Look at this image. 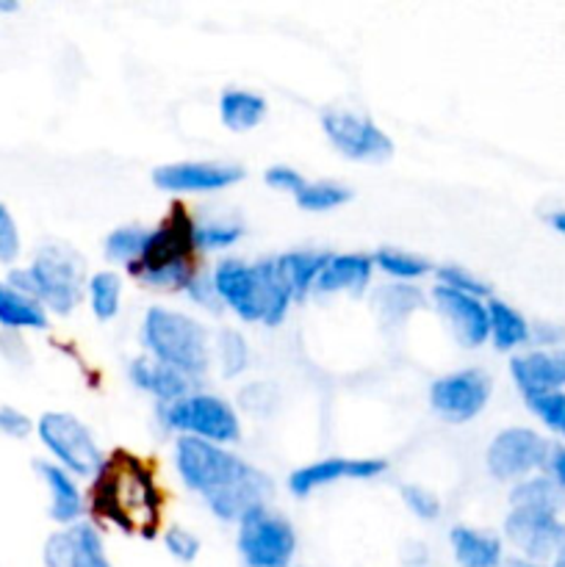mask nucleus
<instances>
[{
    "instance_id": "obj_13",
    "label": "nucleus",
    "mask_w": 565,
    "mask_h": 567,
    "mask_svg": "<svg viewBox=\"0 0 565 567\" xmlns=\"http://www.w3.org/2000/svg\"><path fill=\"white\" fill-rule=\"evenodd\" d=\"M244 181V166L230 161H172L153 169L155 188L166 194H214Z\"/></svg>"
},
{
    "instance_id": "obj_30",
    "label": "nucleus",
    "mask_w": 565,
    "mask_h": 567,
    "mask_svg": "<svg viewBox=\"0 0 565 567\" xmlns=\"http://www.w3.org/2000/svg\"><path fill=\"white\" fill-rule=\"evenodd\" d=\"M371 302H374L377 316H380L382 324L397 327L419 308L424 299L415 291L413 286H404V282H393V286H382L371 293Z\"/></svg>"
},
{
    "instance_id": "obj_15",
    "label": "nucleus",
    "mask_w": 565,
    "mask_h": 567,
    "mask_svg": "<svg viewBox=\"0 0 565 567\" xmlns=\"http://www.w3.org/2000/svg\"><path fill=\"white\" fill-rule=\"evenodd\" d=\"M430 302L443 324L449 327L454 341L465 349H480L487 343V299L469 297V293L452 291L446 286H432Z\"/></svg>"
},
{
    "instance_id": "obj_5",
    "label": "nucleus",
    "mask_w": 565,
    "mask_h": 567,
    "mask_svg": "<svg viewBox=\"0 0 565 567\" xmlns=\"http://www.w3.org/2000/svg\"><path fill=\"white\" fill-rule=\"evenodd\" d=\"M172 465H175V474L183 487L199 498L225 491L249 471L247 460L233 454L227 446H216V443L199 441V437H175Z\"/></svg>"
},
{
    "instance_id": "obj_12",
    "label": "nucleus",
    "mask_w": 565,
    "mask_h": 567,
    "mask_svg": "<svg viewBox=\"0 0 565 567\" xmlns=\"http://www.w3.org/2000/svg\"><path fill=\"white\" fill-rule=\"evenodd\" d=\"M504 537L526 563L537 565L557 557L559 548L565 546V524L554 513L510 509L504 518Z\"/></svg>"
},
{
    "instance_id": "obj_7",
    "label": "nucleus",
    "mask_w": 565,
    "mask_h": 567,
    "mask_svg": "<svg viewBox=\"0 0 565 567\" xmlns=\"http://www.w3.org/2000/svg\"><path fill=\"white\" fill-rule=\"evenodd\" d=\"M37 435L44 452L50 454V463L61 465L75 480H94L105 465L97 437L78 415L64 413V410L42 413L37 421Z\"/></svg>"
},
{
    "instance_id": "obj_20",
    "label": "nucleus",
    "mask_w": 565,
    "mask_h": 567,
    "mask_svg": "<svg viewBox=\"0 0 565 567\" xmlns=\"http://www.w3.org/2000/svg\"><path fill=\"white\" fill-rule=\"evenodd\" d=\"M371 275H374V264H371V255L363 252H338L330 255L325 271L316 280L314 293L319 297H332V293H360L369 291Z\"/></svg>"
},
{
    "instance_id": "obj_8",
    "label": "nucleus",
    "mask_w": 565,
    "mask_h": 567,
    "mask_svg": "<svg viewBox=\"0 0 565 567\" xmlns=\"http://www.w3.org/2000/svg\"><path fill=\"white\" fill-rule=\"evenodd\" d=\"M236 529L242 567H291L297 554V532L286 515L271 507L255 509Z\"/></svg>"
},
{
    "instance_id": "obj_50",
    "label": "nucleus",
    "mask_w": 565,
    "mask_h": 567,
    "mask_svg": "<svg viewBox=\"0 0 565 567\" xmlns=\"http://www.w3.org/2000/svg\"><path fill=\"white\" fill-rule=\"evenodd\" d=\"M14 11H20L17 0H0V14H14Z\"/></svg>"
},
{
    "instance_id": "obj_51",
    "label": "nucleus",
    "mask_w": 565,
    "mask_h": 567,
    "mask_svg": "<svg viewBox=\"0 0 565 567\" xmlns=\"http://www.w3.org/2000/svg\"><path fill=\"white\" fill-rule=\"evenodd\" d=\"M502 567H541V565H532V563H526V559H507Z\"/></svg>"
},
{
    "instance_id": "obj_32",
    "label": "nucleus",
    "mask_w": 565,
    "mask_h": 567,
    "mask_svg": "<svg viewBox=\"0 0 565 567\" xmlns=\"http://www.w3.org/2000/svg\"><path fill=\"white\" fill-rule=\"evenodd\" d=\"M147 238H150V227L120 225L105 236L103 255L111 260V264H120L125 266V269H131V266L144 255Z\"/></svg>"
},
{
    "instance_id": "obj_21",
    "label": "nucleus",
    "mask_w": 565,
    "mask_h": 567,
    "mask_svg": "<svg viewBox=\"0 0 565 567\" xmlns=\"http://www.w3.org/2000/svg\"><path fill=\"white\" fill-rule=\"evenodd\" d=\"M449 546H452L454 563L460 567H502L504 565V546L496 535H491V532L458 524L449 529Z\"/></svg>"
},
{
    "instance_id": "obj_38",
    "label": "nucleus",
    "mask_w": 565,
    "mask_h": 567,
    "mask_svg": "<svg viewBox=\"0 0 565 567\" xmlns=\"http://www.w3.org/2000/svg\"><path fill=\"white\" fill-rule=\"evenodd\" d=\"M399 493H402V504L408 507V513L415 515L419 520L432 524V520L441 518V498L432 491H427V487L421 485H402Z\"/></svg>"
},
{
    "instance_id": "obj_9",
    "label": "nucleus",
    "mask_w": 565,
    "mask_h": 567,
    "mask_svg": "<svg viewBox=\"0 0 565 567\" xmlns=\"http://www.w3.org/2000/svg\"><path fill=\"white\" fill-rule=\"evenodd\" d=\"M552 443L530 426H507L487 443L485 465L496 482H521L546 468Z\"/></svg>"
},
{
    "instance_id": "obj_48",
    "label": "nucleus",
    "mask_w": 565,
    "mask_h": 567,
    "mask_svg": "<svg viewBox=\"0 0 565 567\" xmlns=\"http://www.w3.org/2000/svg\"><path fill=\"white\" fill-rule=\"evenodd\" d=\"M430 559V548L421 540H408L402 548V563L408 567H421Z\"/></svg>"
},
{
    "instance_id": "obj_4",
    "label": "nucleus",
    "mask_w": 565,
    "mask_h": 567,
    "mask_svg": "<svg viewBox=\"0 0 565 567\" xmlns=\"http://www.w3.org/2000/svg\"><path fill=\"white\" fill-rule=\"evenodd\" d=\"M138 338L144 352L161 363L172 365L181 374L192 377L194 382L203 380L214 363V338L208 327L183 310L153 305L144 310Z\"/></svg>"
},
{
    "instance_id": "obj_26",
    "label": "nucleus",
    "mask_w": 565,
    "mask_h": 567,
    "mask_svg": "<svg viewBox=\"0 0 565 567\" xmlns=\"http://www.w3.org/2000/svg\"><path fill=\"white\" fill-rule=\"evenodd\" d=\"M48 310L37 299L14 291L9 282H0V327L9 332H42L48 330Z\"/></svg>"
},
{
    "instance_id": "obj_22",
    "label": "nucleus",
    "mask_w": 565,
    "mask_h": 567,
    "mask_svg": "<svg viewBox=\"0 0 565 567\" xmlns=\"http://www.w3.org/2000/svg\"><path fill=\"white\" fill-rule=\"evenodd\" d=\"M136 282H142L150 291H164V293H186L192 288V282L197 280L203 271H199L197 252L181 255V258L161 260V264L142 266V269L127 271Z\"/></svg>"
},
{
    "instance_id": "obj_10",
    "label": "nucleus",
    "mask_w": 565,
    "mask_h": 567,
    "mask_svg": "<svg viewBox=\"0 0 565 567\" xmlns=\"http://www.w3.org/2000/svg\"><path fill=\"white\" fill-rule=\"evenodd\" d=\"M321 131L327 142L349 161L382 164L393 155V142L371 116L349 109H330L321 114Z\"/></svg>"
},
{
    "instance_id": "obj_11",
    "label": "nucleus",
    "mask_w": 565,
    "mask_h": 567,
    "mask_svg": "<svg viewBox=\"0 0 565 567\" xmlns=\"http://www.w3.org/2000/svg\"><path fill=\"white\" fill-rule=\"evenodd\" d=\"M493 382L482 369H460L430 385V408L446 424H469L487 408Z\"/></svg>"
},
{
    "instance_id": "obj_29",
    "label": "nucleus",
    "mask_w": 565,
    "mask_h": 567,
    "mask_svg": "<svg viewBox=\"0 0 565 567\" xmlns=\"http://www.w3.org/2000/svg\"><path fill=\"white\" fill-rule=\"evenodd\" d=\"M371 264H374L377 271H382V275L391 277V280L404 282V286L435 271V266H432L427 258H421V255L415 252H408V249H397V247H380L374 255H371Z\"/></svg>"
},
{
    "instance_id": "obj_42",
    "label": "nucleus",
    "mask_w": 565,
    "mask_h": 567,
    "mask_svg": "<svg viewBox=\"0 0 565 567\" xmlns=\"http://www.w3.org/2000/svg\"><path fill=\"white\" fill-rule=\"evenodd\" d=\"M264 181L269 188H275V192L280 194H291V197H297L299 188L305 186L302 172L294 169V166L288 164H271L269 169L264 172Z\"/></svg>"
},
{
    "instance_id": "obj_49",
    "label": "nucleus",
    "mask_w": 565,
    "mask_h": 567,
    "mask_svg": "<svg viewBox=\"0 0 565 567\" xmlns=\"http://www.w3.org/2000/svg\"><path fill=\"white\" fill-rule=\"evenodd\" d=\"M546 221H548V227H552V230H557L559 236L565 238V208L563 210H552V214L546 216Z\"/></svg>"
},
{
    "instance_id": "obj_19",
    "label": "nucleus",
    "mask_w": 565,
    "mask_h": 567,
    "mask_svg": "<svg viewBox=\"0 0 565 567\" xmlns=\"http://www.w3.org/2000/svg\"><path fill=\"white\" fill-rule=\"evenodd\" d=\"M127 380L138 388L142 393L153 396L158 408L175 404L186 399L188 393L197 391V382L192 377L181 374L172 365L161 363V360L150 358V354H138L127 363Z\"/></svg>"
},
{
    "instance_id": "obj_39",
    "label": "nucleus",
    "mask_w": 565,
    "mask_h": 567,
    "mask_svg": "<svg viewBox=\"0 0 565 567\" xmlns=\"http://www.w3.org/2000/svg\"><path fill=\"white\" fill-rule=\"evenodd\" d=\"M44 567H78V548L75 537L70 529L53 532L42 546Z\"/></svg>"
},
{
    "instance_id": "obj_37",
    "label": "nucleus",
    "mask_w": 565,
    "mask_h": 567,
    "mask_svg": "<svg viewBox=\"0 0 565 567\" xmlns=\"http://www.w3.org/2000/svg\"><path fill=\"white\" fill-rule=\"evenodd\" d=\"M530 413L541 421L546 430H552L554 435L565 437V391L543 393V396H530L524 399Z\"/></svg>"
},
{
    "instance_id": "obj_46",
    "label": "nucleus",
    "mask_w": 565,
    "mask_h": 567,
    "mask_svg": "<svg viewBox=\"0 0 565 567\" xmlns=\"http://www.w3.org/2000/svg\"><path fill=\"white\" fill-rule=\"evenodd\" d=\"M266 404H275V396H271L269 393V385H258V382H255V385H249V388H244L242 391V408L244 410H249V413H266Z\"/></svg>"
},
{
    "instance_id": "obj_47",
    "label": "nucleus",
    "mask_w": 565,
    "mask_h": 567,
    "mask_svg": "<svg viewBox=\"0 0 565 567\" xmlns=\"http://www.w3.org/2000/svg\"><path fill=\"white\" fill-rule=\"evenodd\" d=\"M543 474L552 482H557L565 491V446H552V454H548V463L543 468Z\"/></svg>"
},
{
    "instance_id": "obj_40",
    "label": "nucleus",
    "mask_w": 565,
    "mask_h": 567,
    "mask_svg": "<svg viewBox=\"0 0 565 567\" xmlns=\"http://www.w3.org/2000/svg\"><path fill=\"white\" fill-rule=\"evenodd\" d=\"M164 548L172 559L188 565L199 557L203 543H199V537L194 535V532H188L186 526H170V529L164 532Z\"/></svg>"
},
{
    "instance_id": "obj_28",
    "label": "nucleus",
    "mask_w": 565,
    "mask_h": 567,
    "mask_svg": "<svg viewBox=\"0 0 565 567\" xmlns=\"http://www.w3.org/2000/svg\"><path fill=\"white\" fill-rule=\"evenodd\" d=\"M122 277L114 269L94 271L86 280V302L97 321H114L122 308Z\"/></svg>"
},
{
    "instance_id": "obj_17",
    "label": "nucleus",
    "mask_w": 565,
    "mask_h": 567,
    "mask_svg": "<svg viewBox=\"0 0 565 567\" xmlns=\"http://www.w3.org/2000/svg\"><path fill=\"white\" fill-rule=\"evenodd\" d=\"M510 377L524 399L565 391V349H532L513 354Z\"/></svg>"
},
{
    "instance_id": "obj_35",
    "label": "nucleus",
    "mask_w": 565,
    "mask_h": 567,
    "mask_svg": "<svg viewBox=\"0 0 565 567\" xmlns=\"http://www.w3.org/2000/svg\"><path fill=\"white\" fill-rule=\"evenodd\" d=\"M72 537H75L78 548V567H114L105 548L103 532L92 520H81V524L70 526Z\"/></svg>"
},
{
    "instance_id": "obj_43",
    "label": "nucleus",
    "mask_w": 565,
    "mask_h": 567,
    "mask_svg": "<svg viewBox=\"0 0 565 567\" xmlns=\"http://www.w3.org/2000/svg\"><path fill=\"white\" fill-rule=\"evenodd\" d=\"M33 430H37V424L22 410L0 404V435L11 437V441H25Z\"/></svg>"
},
{
    "instance_id": "obj_45",
    "label": "nucleus",
    "mask_w": 565,
    "mask_h": 567,
    "mask_svg": "<svg viewBox=\"0 0 565 567\" xmlns=\"http://www.w3.org/2000/svg\"><path fill=\"white\" fill-rule=\"evenodd\" d=\"M530 341L537 343V349H563L565 327L557 321H535L530 324Z\"/></svg>"
},
{
    "instance_id": "obj_16",
    "label": "nucleus",
    "mask_w": 565,
    "mask_h": 567,
    "mask_svg": "<svg viewBox=\"0 0 565 567\" xmlns=\"http://www.w3.org/2000/svg\"><path fill=\"white\" fill-rule=\"evenodd\" d=\"M271 496H275V482H271V476L266 471L249 465V471L242 480L233 482L225 491L214 493V496L203 498V504L222 524L238 526L249 513L269 507Z\"/></svg>"
},
{
    "instance_id": "obj_25",
    "label": "nucleus",
    "mask_w": 565,
    "mask_h": 567,
    "mask_svg": "<svg viewBox=\"0 0 565 567\" xmlns=\"http://www.w3.org/2000/svg\"><path fill=\"white\" fill-rule=\"evenodd\" d=\"M266 111L269 103L253 89H225L219 97V120L233 133L255 131L266 120Z\"/></svg>"
},
{
    "instance_id": "obj_52",
    "label": "nucleus",
    "mask_w": 565,
    "mask_h": 567,
    "mask_svg": "<svg viewBox=\"0 0 565 567\" xmlns=\"http://www.w3.org/2000/svg\"><path fill=\"white\" fill-rule=\"evenodd\" d=\"M552 567H565V546L557 551V557H554V565Z\"/></svg>"
},
{
    "instance_id": "obj_24",
    "label": "nucleus",
    "mask_w": 565,
    "mask_h": 567,
    "mask_svg": "<svg viewBox=\"0 0 565 567\" xmlns=\"http://www.w3.org/2000/svg\"><path fill=\"white\" fill-rule=\"evenodd\" d=\"M487 341L493 343L496 352H515L524 343H530V321L504 299H487Z\"/></svg>"
},
{
    "instance_id": "obj_14",
    "label": "nucleus",
    "mask_w": 565,
    "mask_h": 567,
    "mask_svg": "<svg viewBox=\"0 0 565 567\" xmlns=\"http://www.w3.org/2000/svg\"><path fill=\"white\" fill-rule=\"evenodd\" d=\"M388 471V463L380 457H325L316 463L299 465L288 476V491L297 498H308L325 487L338 485V482H369L377 480Z\"/></svg>"
},
{
    "instance_id": "obj_6",
    "label": "nucleus",
    "mask_w": 565,
    "mask_h": 567,
    "mask_svg": "<svg viewBox=\"0 0 565 567\" xmlns=\"http://www.w3.org/2000/svg\"><path fill=\"white\" fill-rule=\"evenodd\" d=\"M158 424L177 437H199L216 446H230L242 437L236 408L208 391H194L181 402L158 408Z\"/></svg>"
},
{
    "instance_id": "obj_2",
    "label": "nucleus",
    "mask_w": 565,
    "mask_h": 567,
    "mask_svg": "<svg viewBox=\"0 0 565 567\" xmlns=\"http://www.w3.org/2000/svg\"><path fill=\"white\" fill-rule=\"evenodd\" d=\"M210 282H214L222 308L247 324H282L291 305L297 302L275 258L255 260V264L238 258L219 260L210 271Z\"/></svg>"
},
{
    "instance_id": "obj_34",
    "label": "nucleus",
    "mask_w": 565,
    "mask_h": 567,
    "mask_svg": "<svg viewBox=\"0 0 565 567\" xmlns=\"http://www.w3.org/2000/svg\"><path fill=\"white\" fill-rule=\"evenodd\" d=\"M294 199L308 214H327V210L347 205L352 199V188H347L338 181H305V186L299 188Z\"/></svg>"
},
{
    "instance_id": "obj_18",
    "label": "nucleus",
    "mask_w": 565,
    "mask_h": 567,
    "mask_svg": "<svg viewBox=\"0 0 565 567\" xmlns=\"http://www.w3.org/2000/svg\"><path fill=\"white\" fill-rule=\"evenodd\" d=\"M33 471L42 480L44 491H48V515L61 526H75L81 524L83 515H86L89 502L81 491V480H75L72 474H66L61 465L50 463V460H37Z\"/></svg>"
},
{
    "instance_id": "obj_27",
    "label": "nucleus",
    "mask_w": 565,
    "mask_h": 567,
    "mask_svg": "<svg viewBox=\"0 0 565 567\" xmlns=\"http://www.w3.org/2000/svg\"><path fill=\"white\" fill-rule=\"evenodd\" d=\"M510 507L513 509H541V513L559 515L565 507V491L546 474L526 476L510 487Z\"/></svg>"
},
{
    "instance_id": "obj_1",
    "label": "nucleus",
    "mask_w": 565,
    "mask_h": 567,
    "mask_svg": "<svg viewBox=\"0 0 565 567\" xmlns=\"http://www.w3.org/2000/svg\"><path fill=\"white\" fill-rule=\"evenodd\" d=\"M89 509L103 524L116 526L125 535L153 537L164 513V493L153 468L133 454L116 452L94 476Z\"/></svg>"
},
{
    "instance_id": "obj_33",
    "label": "nucleus",
    "mask_w": 565,
    "mask_h": 567,
    "mask_svg": "<svg viewBox=\"0 0 565 567\" xmlns=\"http://www.w3.org/2000/svg\"><path fill=\"white\" fill-rule=\"evenodd\" d=\"M244 236L242 221L236 219H205L194 221L192 241L197 252H225V249L236 247Z\"/></svg>"
},
{
    "instance_id": "obj_44",
    "label": "nucleus",
    "mask_w": 565,
    "mask_h": 567,
    "mask_svg": "<svg viewBox=\"0 0 565 567\" xmlns=\"http://www.w3.org/2000/svg\"><path fill=\"white\" fill-rule=\"evenodd\" d=\"M186 297L192 299L197 308L208 310V313H219V310H225L222 308L219 297H216V288H214V282H210V275H199L197 280L192 282V288L186 291Z\"/></svg>"
},
{
    "instance_id": "obj_31",
    "label": "nucleus",
    "mask_w": 565,
    "mask_h": 567,
    "mask_svg": "<svg viewBox=\"0 0 565 567\" xmlns=\"http://www.w3.org/2000/svg\"><path fill=\"white\" fill-rule=\"evenodd\" d=\"M214 360L225 380H236V377H242L244 371L249 369L253 349H249V341L242 332L225 327V330L216 332L214 338Z\"/></svg>"
},
{
    "instance_id": "obj_41",
    "label": "nucleus",
    "mask_w": 565,
    "mask_h": 567,
    "mask_svg": "<svg viewBox=\"0 0 565 567\" xmlns=\"http://www.w3.org/2000/svg\"><path fill=\"white\" fill-rule=\"evenodd\" d=\"M20 252H22L20 227H17V219L9 210V205L0 203V266L17 264Z\"/></svg>"
},
{
    "instance_id": "obj_36",
    "label": "nucleus",
    "mask_w": 565,
    "mask_h": 567,
    "mask_svg": "<svg viewBox=\"0 0 565 567\" xmlns=\"http://www.w3.org/2000/svg\"><path fill=\"white\" fill-rule=\"evenodd\" d=\"M435 280L438 286H446L452 288V291L469 293V297H476V299H491V286L460 264L435 266Z\"/></svg>"
},
{
    "instance_id": "obj_23",
    "label": "nucleus",
    "mask_w": 565,
    "mask_h": 567,
    "mask_svg": "<svg viewBox=\"0 0 565 567\" xmlns=\"http://www.w3.org/2000/svg\"><path fill=\"white\" fill-rule=\"evenodd\" d=\"M330 255L332 252H327V249H288V252L275 255L277 269H280L282 280L291 288L297 302H302L308 293H314L316 280L325 271Z\"/></svg>"
},
{
    "instance_id": "obj_3",
    "label": "nucleus",
    "mask_w": 565,
    "mask_h": 567,
    "mask_svg": "<svg viewBox=\"0 0 565 567\" xmlns=\"http://www.w3.org/2000/svg\"><path fill=\"white\" fill-rule=\"evenodd\" d=\"M86 264L70 244L50 241L33 252L28 266H14L6 275L14 291L37 299L48 313L70 316L86 293Z\"/></svg>"
}]
</instances>
